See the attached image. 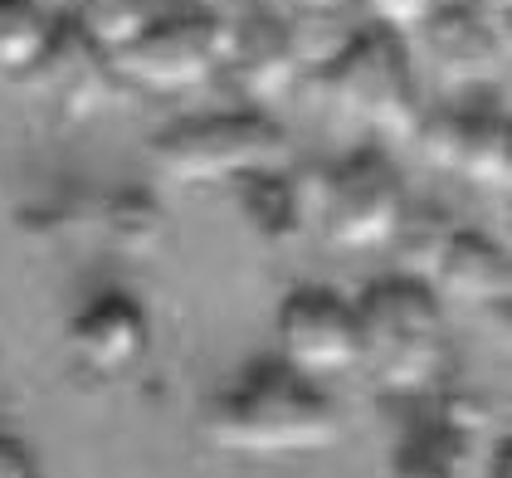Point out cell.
I'll return each mask as SVG.
<instances>
[{"label": "cell", "instance_id": "e0dca14e", "mask_svg": "<svg viewBox=\"0 0 512 478\" xmlns=\"http://www.w3.org/2000/svg\"><path fill=\"white\" fill-rule=\"evenodd\" d=\"M103 230L127 254H152L166 239V215L152 196H113L103 210Z\"/></svg>", "mask_w": 512, "mask_h": 478}, {"label": "cell", "instance_id": "30bf717a", "mask_svg": "<svg viewBox=\"0 0 512 478\" xmlns=\"http://www.w3.org/2000/svg\"><path fill=\"white\" fill-rule=\"evenodd\" d=\"M420 35L449 88H488L508 69V40L488 5H434Z\"/></svg>", "mask_w": 512, "mask_h": 478}, {"label": "cell", "instance_id": "8fae6325", "mask_svg": "<svg viewBox=\"0 0 512 478\" xmlns=\"http://www.w3.org/2000/svg\"><path fill=\"white\" fill-rule=\"evenodd\" d=\"M25 79L35 83L54 108H64L69 118L103 113V108L118 98V83H122L118 69H113V59L74 25V15L54 25V40H49V49L40 54V64H35Z\"/></svg>", "mask_w": 512, "mask_h": 478}, {"label": "cell", "instance_id": "d6986e66", "mask_svg": "<svg viewBox=\"0 0 512 478\" xmlns=\"http://www.w3.org/2000/svg\"><path fill=\"white\" fill-rule=\"evenodd\" d=\"M40 464H35V449L15 435H0V478H35Z\"/></svg>", "mask_w": 512, "mask_h": 478}, {"label": "cell", "instance_id": "5b68a950", "mask_svg": "<svg viewBox=\"0 0 512 478\" xmlns=\"http://www.w3.org/2000/svg\"><path fill=\"white\" fill-rule=\"evenodd\" d=\"M405 176L386 152H352L308 186V220L337 249H381L405 220Z\"/></svg>", "mask_w": 512, "mask_h": 478}, {"label": "cell", "instance_id": "2e32d148", "mask_svg": "<svg viewBox=\"0 0 512 478\" xmlns=\"http://www.w3.org/2000/svg\"><path fill=\"white\" fill-rule=\"evenodd\" d=\"M54 15L40 0H0V69L5 74H30L40 54L54 40Z\"/></svg>", "mask_w": 512, "mask_h": 478}, {"label": "cell", "instance_id": "5bb4252c", "mask_svg": "<svg viewBox=\"0 0 512 478\" xmlns=\"http://www.w3.org/2000/svg\"><path fill=\"white\" fill-rule=\"evenodd\" d=\"M235 191H239V205H244V220L264 239H274V244L293 239L308 225V186H298V181L283 176L278 166L239 176Z\"/></svg>", "mask_w": 512, "mask_h": 478}, {"label": "cell", "instance_id": "6da1fadb", "mask_svg": "<svg viewBox=\"0 0 512 478\" xmlns=\"http://www.w3.org/2000/svg\"><path fill=\"white\" fill-rule=\"evenodd\" d=\"M205 435L225 454L288 459L322 454L342 439V410L313 376L293 371L283 357L244 366L230 386L205 405Z\"/></svg>", "mask_w": 512, "mask_h": 478}, {"label": "cell", "instance_id": "7c38bea8", "mask_svg": "<svg viewBox=\"0 0 512 478\" xmlns=\"http://www.w3.org/2000/svg\"><path fill=\"white\" fill-rule=\"evenodd\" d=\"M69 352L93 376H127L152 352V318L132 293H98L69 322Z\"/></svg>", "mask_w": 512, "mask_h": 478}, {"label": "cell", "instance_id": "ba28073f", "mask_svg": "<svg viewBox=\"0 0 512 478\" xmlns=\"http://www.w3.org/2000/svg\"><path fill=\"white\" fill-rule=\"evenodd\" d=\"M415 142L425 147V157L439 171L469 181L473 191L503 196L512 186V127L488 103L425 113L420 127H415Z\"/></svg>", "mask_w": 512, "mask_h": 478}, {"label": "cell", "instance_id": "ac0fdd59", "mask_svg": "<svg viewBox=\"0 0 512 478\" xmlns=\"http://www.w3.org/2000/svg\"><path fill=\"white\" fill-rule=\"evenodd\" d=\"M366 10V20L371 25H381V30H395V35H410V30H420L425 25V15H430L439 0H352Z\"/></svg>", "mask_w": 512, "mask_h": 478}, {"label": "cell", "instance_id": "277c9868", "mask_svg": "<svg viewBox=\"0 0 512 478\" xmlns=\"http://www.w3.org/2000/svg\"><path fill=\"white\" fill-rule=\"evenodd\" d=\"M152 147H157V166L181 186H235L249 171L278 166L288 132L264 108H244V113L176 122Z\"/></svg>", "mask_w": 512, "mask_h": 478}, {"label": "cell", "instance_id": "ffe728a7", "mask_svg": "<svg viewBox=\"0 0 512 478\" xmlns=\"http://www.w3.org/2000/svg\"><path fill=\"white\" fill-rule=\"evenodd\" d=\"M293 5H298L303 20H332V15H342L352 0H293Z\"/></svg>", "mask_w": 512, "mask_h": 478}, {"label": "cell", "instance_id": "52a82bcc", "mask_svg": "<svg viewBox=\"0 0 512 478\" xmlns=\"http://www.w3.org/2000/svg\"><path fill=\"white\" fill-rule=\"evenodd\" d=\"M278 357L313 381L356 371L361 366L356 303L337 288H293L278 303Z\"/></svg>", "mask_w": 512, "mask_h": 478}, {"label": "cell", "instance_id": "9c48e42d", "mask_svg": "<svg viewBox=\"0 0 512 478\" xmlns=\"http://www.w3.org/2000/svg\"><path fill=\"white\" fill-rule=\"evenodd\" d=\"M303 40L288 20L269 10H254L235 25H225V49H220V74L239 88L249 108H274L278 98L303 79Z\"/></svg>", "mask_w": 512, "mask_h": 478}, {"label": "cell", "instance_id": "7a4b0ae2", "mask_svg": "<svg viewBox=\"0 0 512 478\" xmlns=\"http://www.w3.org/2000/svg\"><path fill=\"white\" fill-rule=\"evenodd\" d=\"M361 322V366L381 391L400 400H430L454 376V342L444 303L425 279L395 274L371 283L356 298Z\"/></svg>", "mask_w": 512, "mask_h": 478}, {"label": "cell", "instance_id": "9a60e30c", "mask_svg": "<svg viewBox=\"0 0 512 478\" xmlns=\"http://www.w3.org/2000/svg\"><path fill=\"white\" fill-rule=\"evenodd\" d=\"M191 5H200V0H79L74 25L113 59L118 49H127L132 40H142L152 25L181 15V10H191Z\"/></svg>", "mask_w": 512, "mask_h": 478}, {"label": "cell", "instance_id": "8992f818", "mask_svg": "<svg viewBox=\"0 0 512 478\" xmlns=\"http://www.w3.org/2000/svg\"><path fill=\"white\" fill-rule=\"evenodd\" d=\"M220 49H225V25L205 5H191L118 49L113 69L122 83L142 93H191L220 74Z\"/></svg>", "mask_w": 512, "mask_h": 478}, {"label": "cell", "instance_id": "3957f363", "mask_svg": "<svg viewBox=\"0 0 512 478\" xmlns=\"http://www.w3.org/2000/svg\"><path fill=\"white\" fill-rule=\"evenodd\" d=\"M313 74L342 118L361 122L381 137H415V127L425 118L410 49H405V35L395 30H381V25L356 30L332 54L317 59Z\"/></svg>", "mask_w": 512, "mask_h": 478}, {"label": "cell", "instance_id": "44dd1931", "mask_svg": "<svg viewBox=\"0 0 512 478\" xmlns=\"http://www.w3.org/2000/svg\"><path fill=\"white\" fill-rule=\"evenodd\" d=\"M483 5H508V0H483Z\"/></svg>", "mask_w": 512, "mask_h": 478}, {"label": "cell", "instance_id": "4fadbf2b", "mask_svg": "<svg viewBox=\"0 0 512 478\" xmlns=\"http://www.w3.org/2000/svg\"><path fill=\"white\" fill-rule=\"evenodd\" d=\"M439 293V303H459L469 313H488V308H503L512 298V269L508 254L478 230H464L454 225V235L444 239L439 259H434L430 279H425Z\"/></svg>", "mask_w": 512, "mask_h": 478}]
</instances>
